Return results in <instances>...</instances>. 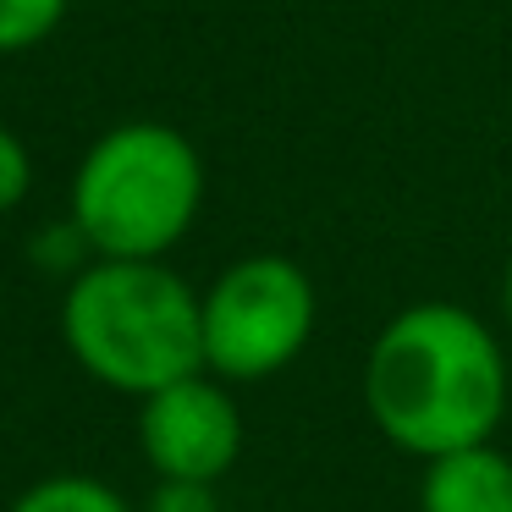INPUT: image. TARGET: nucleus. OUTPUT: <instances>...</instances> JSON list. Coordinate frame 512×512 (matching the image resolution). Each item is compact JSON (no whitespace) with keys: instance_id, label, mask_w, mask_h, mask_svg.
Here are the masks:
<instances>
[{"instance_id":"obj_1","label":"nucleus","mask_w":512,"mask_h":512,"mask_svg":"<svg viewBox=\"0 0 512 512\" xmlns=\"http://www.w3.org/2000/svg\"><path fill=\"white\" fill-rule=\"evenodd\" d=\"M364 413L419 463L496 441L507 419V353L496 331L441 298L397 309L364 353Z\"/></svg>"},{"instance_id":"obj_2","label":"nucleus","mask_w":512,"mask_h":512,"mask_svg":"<svg viewBox=\"0 0 512 512\" xmlns=\"http://www.w3.org/2000/svg\"><path fill=\"white\" fill-rule=\"evenodd\" d=\"M61 342L100 386L149 397L204 369V298L160 259H94L61 298Z\"/></svg>"},{"instance_id":"obj_3","label":"nucleus","mask_w":512,"mask_h":512,"mask_svg":"<svg viewBox=\"0 0 512 512\" xmlns=\"http://www.w3.org/2000/svg\"><path fill=\"white\" fill-rule=\"evenodd\" d=\"M204 204V160L166 122L100 133L72 177V232L100 259H160L188 237Z\"/></svg>"},{"instance_id":"obj_4","label":"nucleus","mask_w":512,"mask_h":512,"mask_svg":"<svg viewBox=\"0 0 512 512\" xmlns=\"http://www.w3.org/2000/svg\"><path fill=\"white\" fill-rule=\"evenodd\" d=\"M320 325V292L287 254H248L204 292V369L221 380H270L298 364Z\"/></svg>"},{"instance_id":"obj_5","label":"nucleus","mask_w":512,"mask_h":512,"mask_svg":"<svg viewBox=\"0 0 512 512\" xmlns=\"http://www.w3.org/2000/svg\"><path fill=\"white\" fill-rule=\"evenodd\" d=\"M138 452L155 468V479H215L232 474L243 457V413L221 375H182L171 386L138 397Z\"/></svg>"},{"instance_id":"obj_6","label":"nucleus","mask_w":512,"mask_h":512,"mask_svg":"<svg viewBox=\"0 0 512 512\" xmlns=\"http://www.w3.org/2000/svg\"><path fill=\"white\" fill-rule=\"evenodd\" d=\"M419 512H512V457L496 441L430 457L419 474Z\"/></svg>"},{"instance_id":"obj_7","label":"nucleus","mask_w":512,"mask_h":512,"mask_svg":"<svg viewBox=\"0 0 512 512\" xmlns=\"http://www.w3.org/2000/svg\"><path fill=\"white\" fill-rule=\"evenodd\" d=\"M12 512H133V507L94 474H50L39 485H28Z\"/></svg>"},{"instance_id":"obj_8","label":"nucleus","mask_w":512,"mask_h":512,"mask_svg":"<svg viewBox=\"0 0 512 512\" xmlns=\"http://www.w3.org/2000/svg\"><path fill=\"white\" fill-rule=\"evenodd\" d=\"M72 0H0V56H23L61 28Z\"/></svg>"},{"instance_id":"obj_9","label":"nucleus","mask_w":512,"mask_h":512,"mask_svg":"<svg viewBox=\"0 0 512 512\" xmlns=\"http://www.w3.org/2000/svg\"><path fill=\"white\" fill-rule=\"evenodd\" d=\"M28 188H34V155L12 127H0V215L17 210L28 199Z\"/></svg>"},{"instance_id":"obj_10","label":"nucleus","mask_w":512,"mask_h":512,"mask_svg":"<svg viewBox=\"0 0 512 512\" xmlns=\"http://www.w3.org/2000/svg\"><path fill=\"white\" fill-rule=\"evenodd\" d=\"M149 512H221V501H215V485H199V479H160Z\"/></svg>"},{"instance_id":"obj_11","label":"nucleus","mask_w":512,"mask_h":512,"mask_svg":"<svg viewBox=\"0 0 512 512\" xmlns=\"http://www.w3.org/2000/svg\"><path fill=\"white\" fill-rule=\"evenodd\" d=\"M501 320L512 331V254H507V270H501Z\"/></svg>"}]
</instances>
